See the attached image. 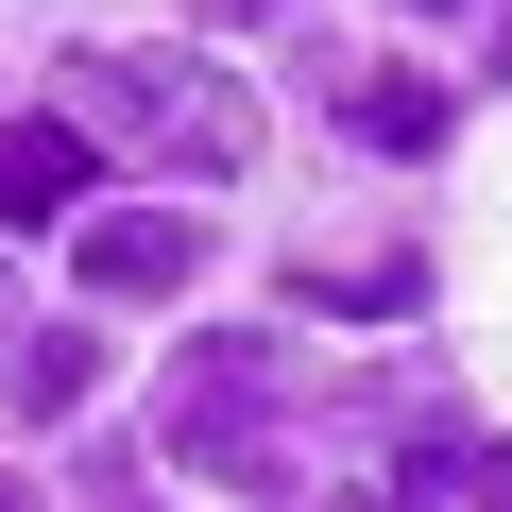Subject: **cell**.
Wrapping results in <instances>:
<instances>
[{
    "mask_svg": "<svg viewBox=\"0 0 512 512\" xmlns=\"http://www.w3.org/2000/svg\"><path fill=\"white\" fill-rule=\"evenodd\" d=\"M342 120H359L376 154H444V86H427V69H359V86H342Z\"/></svg>",
    "mask_w": 512,
    "mask_h": 512,
    "instance_id": "obj_5",
    "label": "cell"
},
{
    "mask_svg": "<svg viewBox=\"0 0 512 512\" xmlns=\"http://www.w3.org/2000/svg\"><path fill=\"white\" fill-rule=\"evenodd\" d=\"M86 188H103V137H86V120H0V222H18V239L69 222Z\"/></svg>",
    "mask_w": 512,
    "mask_h": 512,
    "instance_id": "obj_4",
    "label": "cell"
},
{
    "mask_svg": "<svg viewBox=\"0 0 512 512\" xmlns=\"http://www.w3.org/2000/svg\"><path fill=\"white\" fill-rule=\"evenodd\" d=\"M0 342H18V274H0Z\"/></svg>",
    "mask_w": 512,
    "mask_h": 512,
    "instance_id": "obj_9",
    "label": "cell"
},
{
    "mask_svg": "<svg viewBox=\"0 0 512 512\" xmlns=\"http://www.w3.org/2000/svg\"><path fill=\"white\" fill-rule=\"evenodd\" d=\"M103 393V342H18V410H86Z\"/></svg>",
    "mask_w": 512,
    "mask_h": 512,
    "instance_id": "obj_7",
    "label": "cell"
},
{
    "mask_svg": "<svg viewBox=\"0 0 512 512\" xmlns=\"http://www.w3.org/2000/svg\"><path fill=\"white\" fill-rule=\"evenodd\" d=\"M495 69H512V35H495Z\"/></svg>",
    "mask_w": 512,
    "mask_h": 512,
    "instance_id": "obj_13",
    "label": "cell"
},
{
    "mask_svg": "<svg viewBox=\"0 0 512 512\" xmlns=\"http://www.w3.org/2000/svg\"><path fill=\"white\" fill-rule=\"evenodd\" d=\"M69 274H86L103 308H137V291H188V274H205V205H86Z\"/></svg>",
    "mask_w": 512,
    "mask_h": 512,
    "instance_id": "obj_3",
    "label": "cell"
},
{
    "mask_svg": "<svg viewBox=\"0 0 512 512\" xmlns=\"http://www.w3.org/2000/svg\"><path fill=\"white\" fill-rule=\"evenodd\" d=\"M171 461H188V478H256V495L291 478V444H274V342H188V376H171Z\"/></svg>",
    "mask_w": 512,
    "mask_h": 512,
    "instance_id": "obj_2",
    "label": "cell"
},
{
    "mask_svg": "<svg viewBox=\"0 0 512 512\" xmlns=\"http://www.w3.org/2000/svg\"><path fill=\"white\" fill-rule=\"evenodd\" d=\"M69 120H86V137H154V154H188V171H239V154H256L239 69H205V52H86V69H69Z\"/></svg>",
    "mask_w": 512,
    "mask_h": 512,
    "instance_id": "obj_1",
    "label": "cell"
},
{
    "mask_svg": "<svg viewBox=\"0 0 512 512\" xmlns=\"http://www.w3.org/2000/svg\"><path fill=\"white\" fill-rule=\"evenodd\" d=\"M325 512H359V495H325Z\"/></svg>",
    "mask_w": 512,
    "mask_h": 512,
    "instance_id": "obj_12",
    "label": "cell"
},
{
    "mask_svg": "<svg viewBox=\"0 0 512 512\" xmlns=\"http://www.w3.org/2000/svg\"><path fill=\"white\" fill-rule=\"evenodd\" d=\"M427 18H461V0H427Z\"/></svg>",
    "mask_w": 512,
    "mask_h": 512,
    "instance_id": "obj_11",
    "label": "cell"
},
{
    "mask_svg": "<svg viewBox=\"0 0 512 512\" xmlns=\"http://www.w3.org/2000/svg\"><path fill=\"white\" fill-rule=\"evenodd\" d=\"M0 512H35V495H18V478H0Z\"/></svg>",
    "mask_w": 512,
    "mask_h": 512,
    "instance_id": "obj_10",
    "label": "cell"
},
{
    "mask_svg": "<svg viewBox=\"0 0 512 512\" xmlns=\"http://www.w3.org/2000/svg\"><path fill=\"white\" fill-rule=\"evenodd\" d=\"M393 512H512V444H427Z\"/></svg>",
    "mask_w": 512,
    "mask_h": 512,
    "instance_id": "obj_6",
    "label": "cell"
},
{
    "mask_svg": "<svg viewBox=\"0 0 512 512\" xmlns=\"http://www.w3.org/2000/svg\"><path fill=\"white\" fill-rule=\"evenodd\" d=\"M291 308H410V256H359V274H325V256H308Z\"/></svg>",
    "mask_w": 512,
    "mask_h": 512,
    "instance_id": "obj_8",
    "label": "cell"
}]
</instances>
